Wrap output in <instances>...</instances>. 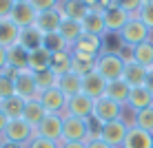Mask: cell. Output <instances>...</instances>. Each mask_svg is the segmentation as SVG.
Listing matches in <instances>:
<instances>
[{
  "mask_svg": "<svg viewBox=\"0 0 153 148\" xmlns=\"http://www.w3.org/2000/svg\"><path fill=\"white\" fill-rule=\"evenodd\" d=\"M118 7H122L124 11H129L131 15H135L140 11V7H142V0H118Z\"/></svg>",
  "mask_w": 153,
  "mask_h": 148,
  "instance_id": "obj_38",
  "label": "cell"
},
{
  "mask_svg": "<svg viewBox=\"0 0 153 148\" xmlns=\"http://www.w3.org/2000/svg\"><path fill=\"white\" fill-rule=\"evenodd\" d=\"M31 7L36 9V11H51V9H56L58 4H60V0H29Z\"/></svg>",
  "mask_w": 153,
  "mask_h": 148,
  "instance_id": "obj_37",
  "label": "cell"
},
{
  "mask_svg": "<svg viewBox=\"0 0 153 148\" xmlns=\"http://www.w3.org/2000/svg\"><path fill=\"white\" fill-rule=\"evenodd\" d=\"M131 18H133V15L129 11H124L122 7L111 4L109 9H104V29H107V33H120V29H122Z\"/></svg>",
  "mask_w": 153,
  "mask_h": 148,
  "instance_id": "obj_10",
  "label": "cell"
},
{
  "mask_svg": "<svg viewBox=\"0 0 153 148\" xmlns=\"http://www.w3.org/2000/svg\"><path fill=\"white\" fill-rule=\"evenodd\" d=\"M80 2H84L87 7H96V4H98V0H80Z\"/></svg>",
  "mask_w": 153,
  "mask_h": 148,
  "instance_id": "obj_46",
  "label": "cell"
},
{
  "mask_svg": "<svg viewBox=\"0 0 153 148\" xmlns=\"http://www.w3.org/2000/svg\"><path fill=\"white\" fill-rule=\"evenodd\" d=\"M58 88L67 95V97H73V95L82 93V77L76 75L73 71H69L67 75L58 77Z\"/></svg>",
  "mask_w": 153,
  "mask_h": 148,
  "instance_id": "obj_27",
  "label": "cell"
},
{
  "mask_svg": "<svg viewBox=\"0 0 153 148\" xmlns=\"http://www.w3.org/2000/svg\"><path fill=\"white\" fill-rule=\"evenodd\" d=\"M7 124H9V117L0 110V139H2V133H4V128H7Z\"/></svg>",
  "mask_w": 153,
  "mask_h": 148,
  "instance_id": "obj_44",
  "label": "cell"
},
{
  "mask_svg": "<svg viewBox=\"0 0 153 148\" xmlns=\"http://www.w3.org/2000/svg\"><path fill=\"white\" fill-rule=\"evenodd\" d=\"M124 108L126 106H120L118 102H113V99H109V97H100V99L93 102V115L91 117L102 126V124H109V121L122 119L124 117Z\"/></svg>",
  "mask_w": 153,
  "mask_h": 148,
  "instance_id": "obj_4",
  "label": "cell"
},
{
  "mask_svg": "<svg viewBox=\"0 0 153 148\" xmlns=\"http://www.w3.org/2000/svg\"><path fill=\"white\" fill-rule=\"evenodd\" d=\"M144 2H153V0H142V4H144Z\"/></svg>",
  "mask_w": 153,
  "mask_h": 148,
  "instance_id": "obj_49",
  "label": "cell"
},
{
  "mask_svg": "<svg viewBox=\"0 0 153 148\" xmlns=\"http://www.w3.org/2000/svg\"><path fill=\"white\" fill-rule=\"evenodd\" d=\"M4 66H7V49L0 46V71H2Z\"/></svg>",
  "mask_w": 153,
  "mask_h": 148,
  "instance_id": "obj_45",
  "label": "cell"
},
{
  "mask_svg": "<svg viewBox=\"0 0 153 148\" xmlns=\"http://www.w3.org/2000/svg\"><path fill=\"white\" fill-rule=\"evenodd\" d=\"M13 84H16V95H20L22 99L38 97V86H36V75H33V71H29V68L16 71Z\"/></svg>",
  "mask_w": 153,
  "mask_h": 148,
  "instance_id": "obj_9",
  "label": "cell"
},
{
  "mask_svg": "<svg viewBox=\"0 0 153 148\" xmlns=\"http://www.w3.org/2000/svg\"><path fill=\"white\" fill-rule=\"evenodd\" d=\"M36 75V86H38V93L47 91V88L58 86V75H53L51 71H42V73H33Z\"/></svg>",
  "mask_w": 153,
  "mask_h": 148,
  "instance_id": "obj_35",
  "label": "cell"
},
{
  "mask_svg": "<svg viewBox=\"0 0 153 148\" xmlns=\"http://www.w3.org/2000/svg\"><path fill=\"white\" fill-rule=\"evenodd\" d=\"M29 64V51H25L20 44H13L7 49V66H11L13 71H22Z\"/></svg>",
  "mask_w": 153,
  "mask_h": 148,
  "instance_id": "obj_28",
  "label": "cell"
},
{
  "mask_svg": "<svg viewBox=\"0 0 153 148\" xmlns=\"http://www.w3.org/2000/svg\"><path fill=\"white\" fill-rule=\"evenodd\" d=\"M87 148H111L107 141H102L100 137H93L91 141H87Z\"/></svg>",
  "mask_w": 153,
  "mask_h": 148,
  "instance_id": "obj_41",
  "label": "cell"
},
{
  "mask_svg": "<svg viewBox=\"0 0 153 148\" xmlns=\"http://www.w3.org/2000/svg\"><path fill=\"white\" fill-rule=\"evenodd\" d=\"M2 148H20V146H13V144H7V141H2Z\"/></svg>",
  "mask_w": 153,
  "mask_h": 148,
  "instance_id": "obj_47",
  "label": "cell"
},
{
  "mask_svg": "<svg viewBox=\"0 0 153 148\" xmlns=\"http://www.w3.org/2000/svg\"><path fill=\"white\" fill-rule=\"evenodd\" d=\"M131 126H138V128L146 130V133H153V106L133 113V121H131Z\"/></svg>",
  "mask_w": 153,
  "mask_h": 148,
  "instance_id": "obj_34",
  "label": "cell"
},
{
  "mask_svg": "<svg viewBox=\"0 0 153 148\" xmlns=\"http://www.w3.org/2000/svg\"><path fill=\"white\" fill-rule=\"evenodd\" d=\"M104 91H107V80H104L100 73L91 71L82 77V93L91 99H100L104 97Z\"/></svg>",
  "mask_w": 153,
  "mask_h": 148,
  "instance_id": "obj_13",
  "label": "cell"
},
{
  "mask_svg": "<svg viewBox=\"0 0 153 148\" xmlns=\"http://www.w3.org/2000/svg\"><path fill=\"white\" fill-rule=\"evenodd\" d=\"M45 117H47V110H45V106L40 104V99H38V97H31V99H27V102H25L22 119L27 121L31 128H38Z\"/></svg>",
  "mask_w": 153,
  "mask_h": 148,
  "instance_id": "obj_19",
  "label": "cell"
},
{
  "mask_svg": "<svg viewBox=\"0 0 153 148\" xmlns=\"http://www.w3.org/2000/svg\"><path fill=\"white\" fill-rule=\"evenodd\" d=\"M18 35H20V27H16L9 18L0 20V46L2 49H9L18 42Z\"/></svg>",
  "mask_w": 153,
  "mask_h": 148,
  "instance_id": "obj_29",
  "label": "cell"
},
{
  "mask_svg": "<svg viewBox=\"0 0 153 148\" xmlns=\"http://www.w3.org/2000/svg\"><path fill=\"white\" fill-rule=\"evenodd\" d=\"M36 135H38V133H36V128H31L22 117H20V119H9L7 128H4V133H2V141L25 148Z\"/></svg>",
  "mask_w": 153,
  "mask_h": 148,
  "instance_id": "obj_3",
  "label": "cell"
},
{
  "mask_svg": "<svg viewBox=\"0 0 153 148\" xmlns=\"http://www.w3.org/2000/svg\"><path fill=\"white\" fill-rule=\"evenodd\" d=\"M13 77H16V71H13L11 66H4L2 71H0V99H2V97H11V95H16Z\"/></svg>",
  "mask_w": 153,
  "mask_h": 148,
  "instance_id": "obj_32",
  "label": "cell"
},
{
  "mask_svg": "<svg viewBox=\"0 0 153 148\" xmlns=\"http://www.w3.org/2000/svg\"><path fill=\"white\" fill-rule=\"evenodd\" d=\"M144 86L149 88V93L153 95V66L146 68V82H144Z\"/></svg>",
  "mask_w": 153,
  "mask_h": 148,
  "instance_id": "obj_42",
  "label": "cell"
},
{
  "mask_svg": "<svg viewBox=\"0 0 153 148\" xmlns=\"http://www.w3.org/2000/svg\"><path fill=\"white\" fill-rule=\"evenodd\" d=\"M36 18H38V11L31 7V2H18V4H13L11 15H9V20H11L16 27H20V29L33 27Z\"/></svg>",
  "mask_w": 153,
  "mask_h": 148,
  "instance_id": "obj_12",
  "label": "cell"
},
{
  "mask_svg": "<svg viewBox=\"0 0 153 148\" xmlns=\"http://www.w3.org/2000/svg\"><path fill=\"white\" fill-rule=\"evenodd\" d=\"M89 9L84 2L80 0H60V4H58V11L65 20H78V22H82L84 15L89 13Z\"/></svg>",
  "mask_w": 153,
  "mask_h": 148,
  "instance_id": "obj_16",
  "label": "cell"
},
{
  "mask_svg": "<svg viewBox=\"0 0 153 148\" xmlns=\"http://www.w3.org/2000/svg\"><path fill=\"white\" fill-rule=\"evenodd\" d=\"M113 2H118V0H113Z\"/></svg>",
  "mask_w": 153,
  "mask_h": 148,
  "instance_id": "obj_51",
  "label": "cell"
},
{
  "mask_svg": "<svg viewBox=\"0 0 153 148\" xmlns=\"http://www.w3.org/2000/svg\"><path fill=\"white\" fill-rule=\"evenodd\" d=\"M13 2H16V4H18V2H29V0H13Z\"/></svg>",
  "mask_w": 153,
  "mask_h": 148,
  "instance_id": "obj_48",
  "label": "cell"
},
{
  "mask_svg": "<svg viewBox=\"0 0 153 148\" xmlns=\"http://www.w3.org/2000/svg\"><path fill=\"white\" fill-rule=\"evenodd\" d=\"M60 22H62V15L56 7V9H51V11H40L38 18H36V22H33V27L40 29L42 33L47 35V33H58Z\"/></svg>",
  "mask_w": 153,
  "mask_h": 148,
  "instance_id": "obj_15",
  "label": "cell"
},
{
  "mask_svg": "<svg viewBox=\"0 0 153 148\" xmlns=\"http://www.w3.org/2000/svg\"><path fill=\"white\" fill-rule=\"evenodd\" d=\"M151 38H153V31L146 27L140 18H135V15L124 24L122 29H120V33H118L120 44L129 46V49H133V46H138V44H142V42H146Z\"/></svg>",
  "mask_w": 153,
  "mask_h": 148,
  "instance_id": "obj_2",
  "label": "cell"
},
{
  "mask_svg": "<svg viewBox=\"0 0 153 148\" xmlns=\"http://www.w3.org/2000/svg\"><path fill=\"white\" fill-rule=\"evenodd\" d=\"M129 126L131 124L124 117L115 119V121H109V124H102V128H100V139L107 141L111 148H122L124 137L129 133Z\"/></svg>",
  "mask_w": 153,
  "mask_h": 148,
  "instance_id": "obj_5",
  "label": "cell"
},
{
  "mask_svg": "<svg viewBox=\"0 0 153 148\" xmlns=\"http://www.w3.org/2000/svg\"><path fill=\"white\" fill-rule=\"evenodd\" d=\"M122 148H153V133H146L138 126H129Z\"/></svg>",
  "mask_w": 153,
  "mask_h": 148,
  "instance_id": "obj_17",
  "label": "cell"
},
{
  "mask_svg": "<svg viewBox=\"0 0 153 148\" xmlns=\"http://www.w3.org/2000/svg\"><path fill=\"white\" fill-rule=\"evenodd\" d=\"M0 148H2V139H0Z\"/></svg>",
  "mask_w": 153,
  "mask_h": 148,
  "instance_id": "obj_50",
  "label": "cell"
},
{
  "mask_svg": "<svg viewBox=\"0 0 153 148\" xmlns=\"http://www.w3.org/2000/svg\"><path fill=\"white\" fill-rule=\"evenodd\" d=\"M49 71L53 75L62 77L71 71V51H60V53H53L51 55V64H49Z\"/></svg>",
  "mask_w": 153,
  "mask_h": 148,
  "instance_id": "obj_31",
  "label": "cell"
},
{
  "mask_svg": "<svg viewBox=\"0 0 153 148\" xmlns=\"http://www.w3.org/2000/svg\"><path fill=\"white\" fill-rule=\"evenodd\" d=\"M129 93H131V86L122 80V77H120V80L107 82V91H104V97H109V99H113V102H118L120 106H126Z\"/></svg>",
  "mask_w": 153,
  "mask_h": 148,
  "instance_id": "obj_22",
  "label": "cell"
},
{
  "mask_svg": "<svg viewBox=\"0 0 153 148\" xmlns=\"http://www.w3.org/2000/svg\"><path fill=\"white\" fill-rule=\"evenodd\" d=\"M25 148H60V144H53V141H49V139H42V137L36 135L33 139L29 141Z\"/></svg>",
  "mask_w": 153,
  "mask_h": 148,
  "instance_id": "obj_39",
  "label": "cell"
},
{
  "mask_svg": "<svg viewBox=\"0 0 153 148\" xmlns=\"http://www.w3.org/2000/svg\"><path fill=\"white\" fill-rule=\"evenodd\" d=\"M25 102L20 95H11V97H2L0 99V110L7 115L9 119H20L25 113Z\"/></svg>",
  "mask_w": 153,
  "mask_h": 148,
  "instance_id": "obj_23",
  "label": "cell"
},
{
  "mask_svg": "<svg viewBox=\"0 0 153 148\" xmlns=\"http://www.w3.org/2000/svg\"><path fill=\"white\" fill-rule=\"evenodd\" d=\"M82 29H84V33L104 38V35H107V29H104V11L102 9H98V7L89 9V13L84 15V20H82Z\"/></svg>",
  "mask_w": 153,
  "mask_h": 148,
  "instance_id": "obj_14",
  "label": "cell"
},
{
  "mask_svg": "<svg viewBox=\"0 0 153 148\" xmlns=\"http://www.w3.org/2000/svg\"><path fill=\"white\" fill-rule=\"evenodd\" d=\"M13 0H0V20L9 18L11 15V9H13Z\"/></svg>",
  "mask_w": 153,
  "mask_h": 148,
  "instance_id": "obj_40",
  "label": "cell"
},
{
  "mask_svg": "<svg viewBox=\"0 0 153 148\" xmlns=\"http://www.w3.org/2000/svg\"><path fill=\"white\" fill-rule=\"evenodd\" d=\"M71 51L91 55V57H98L104 51V38H100V35H91V33H82L80 38H78V42L71 46Z\"/></svg>",
  "mask_w": 153,
  "mask_h": 148,
  "instance_id": "obj_11",
  "label": "cell"
},
{
  "mask_svg": "<svg viewBox=\"0 0 153 148\" xmlns=\"http://www.w3.org/2000/svg\"><path fill=\"white\" fill-rule=\"evenodd\" d=\"M62 121H65L62 115H49L47 113V117L42 119V124L36 128V133H38V137H42V139L60 144L62 141Z\"/></svg>",
  "mask_w": 153,
  "mask_h": 148,
  "instance_id": "obj_8",
  "label": "cell"
},
{
  "mask_svg": "<svg viewBox=\"0 0 153 148\" xmlns=\"http://www.w3.org/2000/svg\"><path fill=\"white\" fill-rule=\"evenodd\" d=\"M71 71L76 73V75L84 77L87 73L96 71V57H91V55H84V53H76V51H71Z\"/></svg>",
  "mask_w": 153,
  "mask_h": 148,
  "instance_id": "obj_25",
  "label": "cell"
},
{
  "mask_svg": "<svg viewBox=\"0 0 153 148\" xmlns=\"http://www.w3.org/2000/svg\"><path fill=\"white\" fill-rule=\"evenodd\" d=\"M93 102H96V99L87 97L84 93H78V95H73V97H67V113L65 115H71V117H78V119H91Z\"/></svg>",
  "mask_w": 153,
  "mask_h": 148,
  "instance_id": "obj_7",
  "label": "cell"
},
{
  "mask_svg": "<svg viewBox=\"0 0 153 148\" xmlns=\"http://www.w3.org/2000/svg\"><path fill=\"white\" fill-rule=\"evenodd\" d=\"M49 64H51V53L47 49H36L29 53V64H27L29 71H33V73L49 71Z\"/></svg>",
  "mask_w": 153,
  "mask_h": 148,
  "instance_id": "obj_30",
  "label": "cell"
},
{
  "mask_svg": "<svg viewBox=\"0 0 153 148\" xmlns=\"http://www.w3.org/2000/svg\"><path fill=\"white\" fill-rule=\"evenodd\" d=\"M122 80L129 84L131 88L144 86V82H146V68L140 66L138 62H126L124 71H122Z\"/></svg>",
  "mask_w": 153,
  "mask_h": 148,
  "instance_id": "obj_21",
  "label": "cell"
},
{
  "mask_svg": "<svg viewBox=\"0 0 153 148\" xmlns=\"http://www.w3.org/2000/svg\"><path fill=\"white\" fill-rule=\"evenodd\" d=\"M131 62H138V64L144 66V68L153 66V38L142 42L138 46H133V51H131Z\"/></svg>",
  "mask_w": 153,
  "mask_h": 148,
  "instance_id": "obj_24",
  "label": "cell"
},
{
  "mask_svg": "<svg viewBox=\"0 0 153 148\" xmlns=\"http://www.w3.org/2000/svg\"><path fill=\"white\" fill-rule=\"evenodd\" d=\"M60 148H87V144H82V141H62Z\"/></svg>",
  "mask_w": 153,
  "mask_h": 148,
  "instance_id": "obj_43",
  "label": "cell"
},
{
  "mask_svg": "<svg viewBox=\"0 0 153 148\" xmlns=\"http://www.w3.org/2000/svg\"><path fill=\"white\" fill-rule=\"evenodd\" d=\"M124 64H126V60L118 51H102L96 57V73H100L107 82H113V80L122 77Z\"/></svg>",
  "mask_w": 153,
  "mask_h": 148,
  "instance_id": "obj_1",
  "label": "cell"
},
{
  "mask_svg": "<svg viewBox=\"0 0 153 148\" xmlns=\"http://www.w3.org/2000/svg\"><path fill=\"white\" fill-rule=\"evenodd\" d=\"M38 99H40V104L45 106V110L49 115H62V117H65V113H67V95L58 86L38 93Z\"/></svg>",
  "mask_w": 153,
  "mask_h": 148,
  "instance_id": "obj_6",
  "label": "cell"
},
{
  "mask_svg": "<svg viewBox=\"0 0 153 148\" xmlns=\"http://www.w3.org/2000/svg\"><path fill=\"white\" fill-rule=\"evenodd\" d=\"M42 49H47L53 55V53H60V51H71V46L65 42V38L60 33H47L45 40H42Z\"/></svg>",
  "mask_w": 153,
  "mask_h": 148,
  "instance_id": "obj_33",
  "label": "cell"
},
{
  "mask_svg": "<svg viewBox=\"0 0 153 148\" xmlns=\"http://www.w3.org/2000/svg\"><path fill=\"white\" fill-rule=\"evenodd\" d=\"M42 40H45V33L36 27H27V29H20V35H18V42L25 51H36V49H42Z\"/></svg>",
  "mask_w": 153,
  "mask_h": 148,
  "instance_id": "obj_20",
  "label": "cell"
},
{
  "mask_svg": "<svg viewBox=\"0 0 153 148\" xmlns=\"http://www.w3.org/2000/svg\"><path fill=\"white\" fill-rule=\"evenodd\" d=\"M58 33L65 38V42H67L69 46H73V44L78 42V38L84 33V29H82V22H78V20H65V18H62Z\"/></svg>",
  "mask_w": 153,
  "mask_h": 148,
  "instance_id": "obj_26",
  "label": "cell"
},
{
  "mask_svg": "<svg viewBox=\"0 0 153 148\" xmlns=\"http://www.w3.org/2000/svg\"><path fill=\"white\" fill-rule=\"evenodd\" d=\"M135 18H140L142 22L153 31V2H144V4H142L140 11L135 13Z\"/></svg>",
  "mask_w": 153,
  "mask_h": 148,
  "instance_id": "obj_36",
  "label": "cell"
},
{
  "mask_svg": "<svg viewBox=\"0 0 153 148\" xmlns=\"http://www.w3.org/2000/svg\"><path fill=\"white\" fill-rule=\"evenodd\" d=\"M151 106H153V95L149 93V88L146 86L131 88L129 99H126V108H131L133 113H138V110H144V108H151Z\"/></svg>",
  "mask_w": 153,
  "mask_h": 148,
  "instance_id": "obj_18",
  "label": "cell"
}]
</instances>
